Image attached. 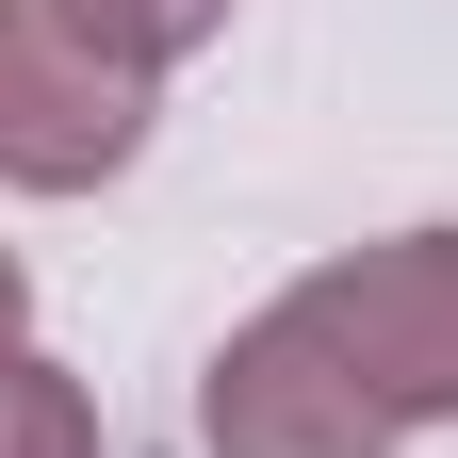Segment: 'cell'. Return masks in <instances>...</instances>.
<instances>
[{"label": "cell", "mask_w": 458, "mask_h": 458, "mask_svg": "<svg viewBox=\"0 0 458 458\" xmlns=\"http://www.w3.org/2000/svg\"><path fill=\"white\" fill-rule=\"evenodd\" d=\"M295 311L393 426H458V229H393L295 278Z\"/></svg>", "instance_id": "1"}, {"label": "cell", "mask_w": 458, "mask_h": 458, "mask_svg": "<svg viewBox=\"0 0 458 458\" xmlns=\"http://www.w3.org/2000/svg\"><path fill=\"white\" fill-rule=\"evenodd\" d=\"M131 148H148V82L98 66L49 0H0V181L17 197H98Z\"/></svg>", "instance_id": "2"}, {"label": "cell", "mask_w": 458, "mask_h": 458, "mask_svg": "<svg viewBox=\"0 0 458 458\" xmlns=\"http://www.w3.org/2000/svg\"><path fill=\"white\" fill-rule=\"evenodd\" d=\"M197 442H213V458H393L410 426H393L377 393L311 344L295 295H278V311H246V327L213 344V377H197Z\"/></svg>", "instance_id": "3"}, {"label": "cell", "mask_w": 458, "mask_h": 458, "mask_svg": "<svg viewBox=\"0 0 458 458\" xmlns=\"http://www.w3.org/2000/svg\"><path fill=\"white\" fill-rule=\"evenodd\" d=\"M98 66H131V82H164V66H197V49L229 33V0H49Z\"/></svg>", "instance_id": "4"}, {"label": "cell", "mask_w": 458, "mask_h": 458, "mask_svg": "<svg viewBox=\"0 0 458 458\" xmlns=\"http://www.w3.org/2000/svg\"><path fill=\"white\" fill-rule=\"evenodd\" d=\"M0 458H98V393L66 377V360H0Z\"/></svg>", "instance_id": "5"}, {"label": "cell", "mask_w": 458, "mask_h": 458, "mask_svg": "<svg viewBox=\"0 0 458 458\" xmlns=\"http://www.w3.org/2000/svg\"><path fill=\"white\" fill-rule=\"evenodd\" d=\"M33 344V278H17V246H0V360Z\"/></svg>", "instance_id": "6"}]
</instances>
